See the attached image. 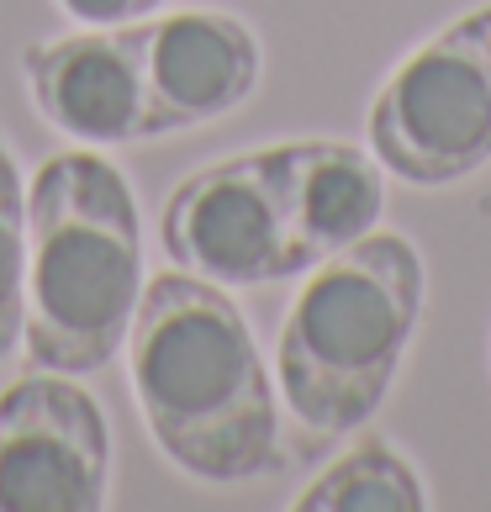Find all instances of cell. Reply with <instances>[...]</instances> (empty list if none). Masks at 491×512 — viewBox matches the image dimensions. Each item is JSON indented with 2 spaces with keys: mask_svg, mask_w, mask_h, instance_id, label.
<instances>
[{
  "mask_svg": "<svg viewBox=\"0 0 491 512\" xmlns=\"http://www.w3.org/2000/svg\"><path fill=\"white\" fill-rule=\"evenodd\" d=\"M159 243L175 270L201 275L212 286H270V280L301 275L275 143L180 180L175 196L164 201Z\"/></svg>",
  "mask_w": 491,
  "mask_h": 512,
  "instance_id": "5",
  "label": "cell"
},
{
  "mask_svg": "<svg viewBox=\"0 0 491 512\" xmlns=\"http://www.w3.org/2000/svg\"><path fill=\"white\" fill-rule=\"evenodd\" d=\"M143 227L122 169L69 148L27 185V354L85 375L122 354L143 301Z\"/></svg>",
  "mask_w": 491,
  "mask_h": 512,
  "instance_id": "2",
  "label": "cell"
},
{
  "mask_svg": "<svg viewBox=\"0 0 491 512\" xmlns=\"http://www.w3.org/2000/svg\"><path fill=\"white\" fill-rule=\"evenodd\" d=\"M296 507L301 512H423L428 491L418 470L391 449V439L365 433L360 444L344 449L323 476L301 491Z\"/></svg>",
  "mask_w": 491,
  "mask_h": 512,
  "instance_id": "10",
  "label": "cell"
},
{
  "mask_svg": "<svg viewBox=\"0 0 491 512\" xmlns=\"http://www.w3.org/2000/svg\"><path fill=\"white\" fill-rule=\"evenodd\" d=\"M106 481V412L64 370H32L0 391V512H96Z\"/></svg>",
  "mask_w": 491,
  "mask_h": 512,
  "instance_id": "6",
  "label": "cell"
},
{
  "mask_svg": "<svg viewBox=\"0 0 491 512\" xmlns=\"http://www.w3.org/2000/svg\"><path fill=\"white\" fill-rule=\"evenodd\" d=\"M370 154L407 185H455L491 164V6L412 53L370 106Z\"/></svg>",
  "mask_w": 491,
  "mask_h": 512,
  "instance_id": "4",
  "label": "cell"
},
{
  "mask_svg": "<svg viewBox=\"0 0 491 512\" xmlns=\"http://www.w3.org/2000/svg\"><path fill=\"white\" fill-rule=\"evenodd\" d=\"M27 322V185L0 143V359Z\"/></svg>",
  "mask_w": 491,
  "mask_h": 512,
  "instance_id": "11",
  "label": "cell"
},
{
  "mask_svg": "<svg viewBox=\"0 0 491 512\" xmlns=\"http://www.w3.org/2000/svg\"><path fill=\"white\" fill-rule=\"evenodd\" d=\"M275 164H280V196H286L291 249L301 275L381 227L386 169L365 148L333 143V138L275 143Z\"/></svg>",
  "mask_w": 491,
  "mask_h": 512,
  "instance_id": "9",
  "label": "cell"
},
{
  "mask_svg": "<svg viewBox=\"0 0 491 512\" xmlns=\"http://www.w3.org/2000/svg\"><path fill=\"white\" fill-rule=\"evenodd\" d=\"M164 0H59V11L69 22H85V27H122V22H143L154 16Z\"/></svg>",
  "mask_w": 491,
  "mask_h": 512,
  "instance_id": "12",
  "label": "cell"
},
{
  "mask_svg": "<svg viewBox=\"0 0 491 512\" xmlns=\"http://www.w3.org/2000/svg\"><path fill=\"white\" fill-rule=\"evenodd\" d=\"M423 291V254L381 227L307 270L275 349L280 396L307 439L333 444L375 417L412 349Z\"/></svg>",
  "mask_w": 491,
  "mask_h": 512,
  "instance_id": "3",
  "label": "cell"
},
{
  "mask_svg": "<svg viewBox=\"0 0 491 512\" xmlns=\"http://www.w3.org/2000/svg\"><path fill=\"white\" fill-rule=\"evenodd\" d=\"M127 32L148 90V138L228 117L259 85V37L228 11L143 16Z\"/></svg>",
  "mask_w": 491,
  "mask_h": 512,
  "instance_id": "7",
  "label": "cell"
},
{
  "mask_svg": "<svg viewBox=\"0 0 491 512\" xmlns=\"http://www.w3.org/2000/svg\"><path fill=\"white\" fill-rule=\"evenodd\" d=\"M122 349L127 386L164 460L206 486H243L280 470L275 386L228 286L185 270L154 275Z\"/></svg>",
  "mask_w": 491,
  "mask_h": 512,
  "instance_id": "1",
  "label": "cell"
},
{
  "mask_svg": "<svg viewBox=\"0 0 491 512\" xmlns=\"http://www.w3.org/2000/svg\"><path fill=\"white\" fill-rule=\"evenodd\" d=\"M32 106L80 148H122L148 138V90L132 32L85 27L22 53Z\"/></svg>",
  "mask_w": 491,
  "mask_h": 512,
  "instance_id": "8",
  "label": "cell"
}]
</instances>
